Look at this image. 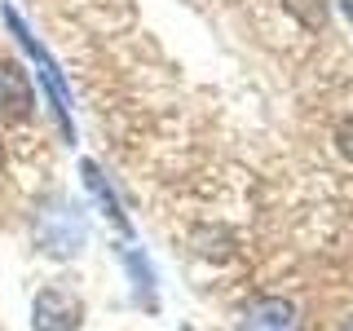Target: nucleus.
<instances>
[{
  "mask_svg": "<svg viewBox=\"0 0 353 331\" xmlns=\"http://www.w3.org/2000/svg\"><path fill=\"white\" fill-rule=\"evenodd\" d=\"M0 18H5L9 36L18 40V49L27 53V62H31V71H36V80L44 84V93H49V106H53V119H58L62 141H66V146H75V97H71V84H66L62 66L53 62V53L40 44V36L27 27V18H22L14 5L0 9Z\"/></svg>",
  "mask_w": 353,
  "mask_h": 331,
  "instance_id": "f257e3e1",
  "label": "nucleus"
},
{
  "mask_svg": "<svg viewBox=\"0 0 353 331\" xmlns=\"http://www.w3.org/2000/svg\"><path fill=\"white\" fill-rule=\"evenodd\" d=\"M31 243H36L49 261H75L84 252V243H88V221H84V212L66 194H49L36 208Z\"/></svg>",
  "mask_w": 353,
  "mask_h": 331,
  "instance_id": "f03ea898",
  "label": "nucleus"
},
{
  "mask_svg": "<svg viewBox=\"0 0 353 331\" xmlns=\"http://www.w3.org/2000/svg\"><path fill=\"white\" fill-rule=\"evenodd\" d=\"M84 327V301L66 283L40 287L31 301V331H80Z\"/></svg>",
  "mask_w": 353,
  "mask_h": 331,
  "instance_id": "7ed1b4c3",
  "label": "nucleus"
},
{
  "mask_svg": "<svg viewBox=\"0 0 353 331\" xmlns=\"http://www.w3.org/2000/svg\"><path fill=\"white\" fill-rule=\"evenodd\" d=\"M36 115V84L27 66L0 58V124H27Z\"/></svg>",
  "mask_w": 353,
  "mask_h": 331,
  "instance_id": "20e7f679",
  "label": "nucleus"
},
{
  "mask_svg": "<svg viewBox=\"0 0 353 331\" xmlns=\"http://www.w3.org/2000/svg\"><path fill=\"white\" fill-rule=\"evenodd\" d=\"M239 331H305V318L287 296H256L243 305Z\"/></svg>",
  "mask_w": 353,
  "mask_h": 331,
  "instance_id": "39448f33",
  "label": "nucleus"
},
{
  "mask_svg": "<svg viewBox=\"0 0 353 331\" xmlns=\"http://www.w3.org/2000/svg\"><path fill=\"white\" fill-rule=\"evenodd\" d=\"M80 177H84L88 199L97 203V212H102L110 225L119 230V234H128V239H132V221H128V212H124V203H119V194H115V185H110V177L102 172V163L80 159Z\"/></svg>",
  "mask_w": 353,
  "mask_h": 331,
  "instance_id": "423d86ee",
  "label": "nucleus"
},
{
  "mask_svg": "<svg viewBox=\"0 0 353 331\" xmlns=\"http://www.w3.org/2000/svg\"><path fill=\"white\" fill-rule=\"evenodd\" d=\"M119 265H124L128 274V287H132V305L146 309V314H154L159 309V301H154V287H159V274H154V265L146 257V248H119Z\"/></svg>",
  "mask_w": 353,
  "mask_h": 331,
  "instance_id": "0eeeda50",
  "label": "nucleus"
},
{
  "mask_svg": "<svg viewBox=\"0 0 353 331\" xmlns=\"http://www.w3.org/2000/svg\"><path fill=\"white\" fill-rule=\"evenodd\" d=\"M283 5H287V14L301 22L305 31H323V27H327V18H331L327 0H283Z\"/></svg>",
  "mask_w": 353,
  "mask_h": 331,
  "instance_id": "6e6552de",
  "label": "nucleus"
},
{
  "mask_svg": "<svg viewBox=\"0 0 353 331\" xmlns=\"http://www.w3.org/2000/svg\"><path fill=\"white\" fill-rule=\"evenodd\" d=\"M336 146H340V154L353 163V115L349 119H340V128H336Z\"/></svg>",
  "mask_w": 353,
  "mask_h": 331,
  "instance_id": "1a4fd4ad",
  "label": "nucleus"
},
{
  "mask_svg": "<svg viewBox=\"0 0 353 331\" xmlns=\"http://www.w3.org/2000/svg\"><path fill=\"white\" fill-rule=\"evenodd\" d=\"M340 14L349 18V27H353V0H340Z\"/></svg>",
  "mask_w": 353,
  "mask_h": 331,
  "instance_id": "9d476101",
  "label": "nucleus"
},
{
  "mask_svg": "<svg viewBox=\"0 0 353 331\" xmlns=\"http://www.w3.org/2000/svg\"><path fill=\"white\" fill-rule=\"evenodd\" d=\"M5 159H9V154H5V141H0V172H5Z\"/></svg>",
  "mask_w": 353,
  "mask_h": 331,
  "instance_id": "9b49d317",
  "label": "nucleus"
},
{
  "mask_svg": "<svg viewBox=\"0 0 353 331\" xmlns=\"http://www.w3.org/2000/svg\"><path fill=\"white\" fill-rule=\"evenodd\" d=\"M340 331H353V314H349V318H345V327H340Z\"/></svg>",
  "mask_w": 353,
  "mask_h": 331,
  "instance_id": "f8f14e48",
  "label": "nucleus"
},
{
  "mask_svg": "<svg viewBox=\"0 0 353 331\" xmlns=\"http://www.w3.org/2000/svg\"><path fill=\"white\" fill-rule=\"evenodd\" d=\"M181 331H190V327H181Z\"/></svg>",
  "mask_w": 353,
  "mask_h": 331,
  "instance_id": "ddd939ff",
  "label": "nucleus"
}]
</instances>
